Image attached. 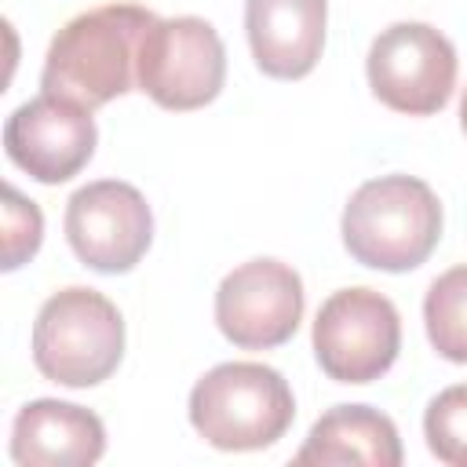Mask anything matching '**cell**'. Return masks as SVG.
Instances as JSON below:
<instances>
[{
  "mask_svg": "<svg viewBox=\"0 0 467 467\" xmlns=\"http://www.w3.org/2000/svg\"><path fill=\"white\" fill-rule=\"evenodd\" d=\"M157 22L139 4H106L69 18L44 58L40 88L84 109H99L139 84V47Z\"/></svg>",
  "mask_w": 467,
  "mask_h": 467,
  "instance_id": "6da1fadb",
  "label": "cell"
},
{
  "mask_svg": "<svg viewBox=\"0 0 467 467\" xmlns=\"http://www.w3.org/2000/svg\"><path fill=\"white\" fill-rule=\"evenodd\" d=\"M339 230L354 263L405 274L427 263V255L438 248L441 204L423 179L379 175L354 190Z\"/></svg>",
  "mask_w": 467,
  "mask_h": 467,
  "instance_id": "7a4b0ae2",
  "label": "cell"
},
{
  "mask_svg": "<svg viewBox=\"0 0 467 467\" xmlns=\"http://www.w3.org/2000/svg\"><path fill=\"white\" fill-rule=\"evenodd\" d=\"M296 420L288 379L259 361H226L204 372L190 390L193 431L226 452L266 449Z\"/></svg>",
  "mask_w": 467,
  "mask_h": 467,
  "instance_id": "3957f363",
  "label": "cell"
},
{
  "mask_svg": "<svg viewBox=\"0 0 467 467\" xmlns=\"http://www.w3.org/2000/svg\"><path fill=\"white\" fill-rule=\"evenodd\" d=\"M124 358L120 310L95 288H62L36 310L33 365L62 387H95L117 372Z\"/></svg>",
  "mask_w": 467,
  "mask_h": 467,
  "instance_id": "277c9868",
  "label": "cell"
},
{
  "mask_svg": "<svg viewBox=\"0 0 467 467\" xmlns=\"http://www.w3.org/2000/svg\"><path fill=\"white\" fill-rule=\"evenodd\" d=\"M139 91L161 109H201L226 80V47L212 22L197 15L157 18L139 47Z\"/></svg>",
  "mask_w": 467,
  "mask_h": 467,
  "instance_id": "5b68a950",
  "label": "cell"
},
{
  "mask_svg": "<svg viewBox=\"0 0 467 467\" xmlns=\"http://www.w3.org/2000/svg\"><path fill=\"white\" fill-rule=\"evenodd\" d=\"M401 350L398 306L376 288H339L314 317V354L336 383L379 379Z\"/></svg>",
  "mask_w": 467,
  "mask_h": 467,
  "instance_id": "8992f818",
  "label": "cell"
},
{
  "mask_svg": "<svg viewBox=\"0 0 467 467\" xmlns=\"http://www.w3.org/2000/svg\"><path fill=\"white\" fill-rule=\"evenodd\" d=\"M365 73L383 106L409 117H431L456 88V47L427 22H394L372 40Z\"/></svg>",
  "mask_w": 467,
  "mask_h": 467,
  "instance_id": "52a82bcc",
  "label": "cell"
},
{
  "mask_svg": "<svg viewBox=\"0 0 467 467\" xmlns=\"http://www.w3.org/2000/svg\"><path fill=\"white\" fill-rule=\"evenodd\" d=\"M66 241L84 266L128 274L153 241L150 204L131 182H88L66 201Z\"/></svg>",
  "mask_w": 467,
  "mask_h": 467,
  "instance_id": "ba28073f",
  "label": "cell"
},
{
  "mask_svg": "<svg viewBox=\"0 0 467 467\" xmlns=\"http://www.w3.org/2000/svg\"><path fill=\"white\" fill-rule=\"evenodd\" d=\"M303 321V281L281 259H252L215 288V325L241 350H270Z\"/></svg>",
  "mask_w": 467,
  "mask_h": 467,
  "instance_id": "9c48e42d",
  "label": "cell"
},
{
  "mask_svg": "<svg viewBox=\"0 0 467 467\" xmlns=\"http://www.w3.org/2000/svg\"><path fill=\"white\" fill-rule=\"evenodd\" d=\"M95 142L99 131L91 109L47 91L22 102L4 124V150L11 164L44 186L73 179L91 161Z\"/></svg>",
  "mask_w": 467,
  "mask_h": 467,
  "instance_id": "30bf717a",
  "label": "cell"
},
{
  "mask_svg": "<svg viewBox=\"0 0 467 467\" xmlns=\"http://www.w3.org/2000/svg\"><path fill=\"white\" fill-rule=\"evenodd\" d=\"M325 0H248L244 29L255 66L274 80L306 77L325 47Z\"/></svg>",
  "mask_w": 467,
  "mask_h": 467,
  "instance_id": "8fae6325",
  "label": "cell"
},
{
  "mask_svg": "<svg viewBox=\"0 0 467 467\" xmlns=\"http://www.w3.org/2000/svg\"><path fill=\"white\" fill-rule=\"evenodd\" d=\"M106 452L102 420L73 401L36 398L11 423V460L22 467H88Z\"/></svg>",
  "mask_w": 467,
  "mask_h": 467,
  "instance_id": "7c38bea8",
  "label": "cell"
},
{
  "mask_svg": "<svg viewBox=\"0 0 467 467\" xmlns=\"http://www.w3.org/2000/svg\"><path fill=\"white\" fill-rule=\"evenodd\" d=\"M296 463H361V467H398L401 438L390 416L368 405H336L306 434Z\"/></svg>",
  "mask_w": 467,
  "mask_h": 467,
  "instance_id": "4fadbf2b",
  "label": "cell"
},
{
  "mask_svg": "<svg viewBox=\"0 0 467 467\" xmlns=\"http://www.w3.org/2000/svg\"><path fill=\"white\" fill-rule=\"evenodd\" d=\"M423 325L431 347L456 365H467V266H452L427 288Z\"/></svg>",
  "mask_w": 467,
  "mask_h": 467,
  "instance_id": "5bb4252c",
  "label": "cell"
},
{
  "mask_svg": "<svg viewBox=\"0 0 467 467\" xmlns=\"http://www.w3.org/2000/svg\"><path fill=\"white\" fill-rule=\"evenodd\" d=\"M423 434L427 449L441 463L467 467V383L445 387L438 398H431L423 412Z\"/></svg>",
  "mask_w": 467,
  "mask_h": 467,
  "instance_id": "9a60e30c",
  "label": "cell"
},
{
  "mask_svg": "<svg viewBox=\"0 0 467 467\" xmlns=\"http://www.w3.org/2000/svg\"><path fill=\"white\" fill-rule=\"evenodd\" d=\"M44 241V215L15 186H4V270H18Z\"/></svg>",
  "mask_w": 467,
  "mask_h": 467,
  "instance_id": "2e32d148",
  "label": "cell"
},
{
  "mask_svg": "<svg viewBox=\"0 0 467 467\" xmlns=\"http://www.w3.org/2000/svg\"><path fill=\"white\" fill-rule=\"evenodd\" d=\"M460 128L467 131V91H463V102H460Z\"/></svg>",
  "mask_w": 467,
  "mask_h": 467,
  "instance_id": "e0dca14e",
  "label": "cell"
}]
</instances>
